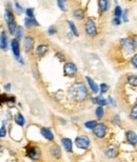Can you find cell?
I'll list each match as a JSON object with an SVG mask.
<instances>
[{
  "label": "cell",
  "instance_id": "1",
  "mask_svg": "<svg viewBox=\"0 0 137 162\" xmlns=\"http://www.w3.org/2000/svg\"><path fill=\"white\" fill-rule=\"evenodd\" d=\"M68 96L71 99L74 101L81 102L88 97V90L84 83L82 82H76L71 87L70 90H68Z\"/></svg>",
  "mask_w": 137,
  "mask_h": 162
},
{
  "label": "cell",
  "instance_id": "2",
  "mask_svg": "<svg viewBox=\"0 0 137 162\" xmlns=\"http://www.w3.org/2000/svg\"><path fill=\"white\" fill-rule=\"evenodd\" d=\"M120 45H121L122 50H124V52L126 54H132L136 50L133 44V41H132L131 37L124 38V39L120 40Z\"/></svg>",
  "mask_w": 137,
  "mask_h": 162
},
{
  "label": "cell",
  "instance_id": "3",
  "mask_svg": "<svg viewBox=\"0 0 137 162\" xmlns=\"http://www.w3.org/2000/svg\"><path fill=\"white\" fill-rule=\"evenodd\" d=\"M27 156L32 160H38L41 157V151L38 146L35 145H29L27 147Z\"/></svg>",
  "mask_w": 137,
  "mask_h": 162
},
{
  "label": "cell",
  "instance_id": "4",
  "mask_svg": "<svg viewBox=\"0 0 137 162\" xmlns=\"http://www.w3.org/2000/svg\"><path fill=\"white\" fill-rule=\"evenodd\" d=\"M84 30H86V33L91 37H95L97 35V28H96V24L92 19H88L84 24Z\"/></svg>",
  "mask_w": 137,
  "mask_h": 162
},
{
  "label": "cell",
  "instance_id": "5",
  "mask_svg": "<svg viewBox=\"0 0 137 162\" xmlns=\"http://www.w3.org/2000/svg\"><path fill=\"white\" fill-rule=\"evenodd\" d=\"M107 131H108V128L105 123H97V125L93 128L94 135H95L97 138H100V139H102V138L106 137V135H107Z\"/></svg>",
  "mask_w": 137,
  "mask_h": 162
},
{
  "label": "cell",
  "instance_id": "6",
  "mask_svg": "<svg viewBox=\"0 0 137 162\" xmlns=\"http://www.w3.org/2000/svg\"><path fill=\"white\" fill-rule=\"evenodd\" d=\"M75 144H76V146L78 147V149H88L90 146V139L87 136H80V137L76 138Z\"/></svg>",
  "mask_w": 137,
  "mask_h": 162
},
{
  "label": "cell",
  "instance_id": "7",
  "mask_svg": "<svg viewBox=\"0 0 137 162\" xmlns=\"http://www.w3.org/2000/svg\"><path fill=\"white\" fill-rule=\"evenodd\" d=\"M63 72L68 77H75L77 74V68L73 62H67L63 66Z\"/></svg>",
  "mask_w": 137,
  "mask_h": 162
},
{
  "label": "cell",
  "instance_id": "8",
  "mask_svg": "<svg viewBox=\"0 0 137 162\" xmlns=\"http://www.w3.org/2000/svg\"><path fill=\"white\" fill-rule=\"evenodd\" d=\"M105 153H106V156H107L109 159L116 158L118 155V149L115 144H110V145H108V147L106 149Z\"/></svg>",
  "mask_w": 137,
  "mask_h": 162
},
{
  "label": "cell",
  "instance_id": "9",
  "mask_svg": "<svg viewBox=\"0 0 137 162\" xmlns=\"http://www.w3.org/2000/svg\"><path fill=\"white\" fill-rule=\"evenodd\" d=\"M126 138H127L128 142H129L132 146L137 145V135L135 134V132H133V131H128L126 133Z\"/></svg>",
  "mask_w": 137,
  "mask_h": 162
},
{
  "label": "cell",
  "instance_id": "10",
  "mask_svg": "<svg viewBox=\"0 0 137 162\" xmlns=\"http://www.w3.org/2000/svg\"><path fill=\"white\" fill-rule=\"evenodd\" d=\"M34 44H35V40L33 37L28 36L24 39V42H23V46H24V50L27 52H31L33 49H34Z\"/></svg>",
  "mask_w": 137,
  "mask_h": 162
},
{
  "label": "cell",
  "instance_id": "11",
  "mask_svg": "<svg viewBox=\"0 0 137 162\" xmlns=\"http://www.w3.org/2000/svg\"><path fill=\"white\" fill-rule=\"evenodd\" d=\"M11 46H12V51H13V53H14V56L17 59H19L20 58V47H19V42H18V40L17 39L12 40Z\"/></svg>",
  "mask_w": 137,
  "mask_h": 162
},
{
  "label": "cell",
  "instance_id": "12",
  "mask_svg": "<svg viewBox=\"0 0 137 162\" xmlns=\"http://www.w3.org/2000/svg\"><path fill=\"white\" fill-rule=\"evenodd\" d=\"M61 143H62L65 149L68 153H72L73 152V142L70 138H62L61 139Z\"/></svg>",
  "mask_w": 137,
  "mask_h": 162
},
{
  "label": "cell",
  "instance_id": "13",
  "mask_svg": "<svg viewBox=\"0 0 137 162\" xmlns=\"http://www.w3.org/2000/svg\"><path fill=\"white\" fill-rule=\"evenodd\" d=\"M49 51V46L46 44H40L38 46L36 47V51H35V54H36V56L38 57H42L44 56L46 53H48Z\"/></svg>",
  "mask_w": 137,
  "mask_h": 162
},
{
  "label": "cell",
  "instance_id": "14",
  "mask_svg": "<svg viewBox=\"0 0 137 162\" xmlns=\"http://www.w3.org/2000/svg\"><path fill=\"white\" fill-rule=\"evenodd\" d=\"M98 8L101 14L108 12L109 8H110V2H109V0H98Z\"/></svg>",
  "mask_w": 137,
  "mask_h": 162
},
{
  "label": "cell",
  "instance_id": "15",
  "mask_svg": "<svg viewBox=\"0 0 137 162\" xmlns=\"http://www.w3.org/2000/svg\"><path fill=\"white\" fill-rule=\"evenodd\" d=\"M86 79L87 81H88V83H89V87H90V90H92V92L94 93V94H97V93L99 92V87L97 84H96V82L94 81L93 79H92L91 77H89V76H87L86 77Z\"/></svg>",
  "mask_w": 137,
  "mask_h": 162
},
{
  "label": "cell",
  "instance_id": "16",
  "mask_svg": "<svg viewBox=\"0 0 137 162\" xmlns=\"http://www.w3.org/2000/svg\"><path fill=\"white\" fill-rule=\"evenodd\" d=\"M41 135L43 136L46 140H49V141H53L54 140L53 133H52V131L48 127H42L41 128Z\"/></svg>",
  "mask_w": 137,
  "mask_h": 162
},
{
  "label": "cell",
  "instance_id": "17",
  "mask_svg": "<svg viewBox=\"0 0 137 162\" xmlns=\"http://www.w3.org/2000/svg\"><path fill=\"white\" fill-rule=\"evenodd\" d=\"M92 101H93V103H96L100 106H106L109 104L108 100L102 98V97H92Z\"/></svg>",
  "mask_w": 137,
  "mask_h": 162
},
{
  "label": "cell",
  "instance_id": "18",
  "mask_svg": "<svg viewBox=\"0 0 137 162\" xmlns=\"http://www.w3.org/2000/svg\"><path fill=\"white\" fill-rule=\"evenodd\" d=\"M51 154L53 157H55L56 159H59L61 157V149L60 147L58 146V145H53V146L51 147Z\"/></svg>",
  "mask_w": 137,
  "mask_h": 162
},
{
  "label": "cell",
  "instance_id": "19",
  "mask_svg": "<svg viewBox=\"0 0 137 162\" xmlns=\"http://www.w3.org/2000/svg\"><path fill=\"white\" fill-rule=\"evenodd\" d=\"M0 47L2 50H6L8 47V37H6V32L1 33V36H0Z\"/></svg>",
  "mask_w": 137,
  "mask_h": 162
},
{
  "label": "cell",
  "instance_id": "20",
  "mask_svg": "<svg viewBox=\"0 0 137 162\" xmlns=\"http://www.w3.org/2000/svg\"><path fill=\"white\" fill-rule=\"evenodd\" d=\"M24 22H25V27H27L28 28H31L32 27H36V25H39V23L37 22V21L35 20L34 18L27 17V18H25V20H24Z\"/></svg>",
  "mask_w": 137,
  "mask_h": 162
},
{
  "label": "cell",
  "instance_id": "21",
  "mask_svg": "<svg viewBox=\"0 0 137 162\" xmlns=\"http://www.w3.org/2000/svg\"><path fill=\"white\" fill-rule=\"evenodd\" d=\"M127 81L131 87H137V75H129L127 78Z\"/></svg>",
  "mask_w": 137,
  "mask_h": 162
},
{
  "label": "cell",
  "instance_id": "22",
  "mask_svg": "<svg viewBox=\"0 0 137 162\" xmlns=\"http://www.w3.org/2000/svg\"><path fill=\"white\" fill-rule=\"evenodd\" d=\"M15 122L17 123L18 125L23 126V125H24V123H25V119H24V117H23L22 115H21V114H16Z\"/></svg>",
  "mask_w": 137,
  "mask_h": 162
},
{
  "label": "cell",
  "instance_id": "23",
  "mask_svg": "<svg viewBox=\"0 0 137 162\" xmlns=\"http://www.w3.org/2000/svg\"><path fill=\"white\" fill-rule=\"evenodd\" d=\"M68 27H70V30H71V32L73 33V35H74V36H76V37H78L79 33H78V31H77V28H76V25L74 24V22H72V21L68 20Z\"/></svg>",
  "mask_w": 137,
  "mask_h": 162
},
{
  "label": "cell",
  "instance_id": "24",
  "mask_svg": "<svg viewBox=\"0 0 137 162\" xmlns=\"http://www.w3.org/2000/svg\"><path fill=\"white\" fill-rule=\"evenodd\" d=\"M73 15H74V17L77 19V20H82V19L84 18V13L82 9H75L74 13H73Z\"/></svg>",
  "mask_w": 137,
  "mask_h": 162
},
{
  "label": "cell",
  "instance_id": "25",
  "mask_svg": "<svg viewBox=\"0 0 137 162\" xmlns=\"http://www.w3.org/2000/svg\"><path fill=\"white\" fill-rule=\"evenodd\" d=\"M130 118L132 120H137V103L132 106L131 111H130Z\"/></svg>",
  "mask_w": 137,
  "mask_h": 162
},
{
  "label": "cell",
  "instance_id": "26",
  "mask_svg": "<svg viewBox=\"0 0 137 162\" xmlns=\"http://www.w3.org/2000/svg\"><path fill=\"white\" fill-rule=\"evenodd\" d=\"M95 114H96V117H97L98 120H100V119H102V117H103V114H105V112H103V106L98 105L97 108H96Z\"/></svg>",
  "mask_w": 137,
  "mask_h": 162
},
{
  "label": "cell",
  "instance_id": "27",
  "mask_svg": "<svg viewBox=\"0 0 137 162\" xmlns=\"http://www.w3.org/2000/svg\"><path fill=\"white\" fill-rule=\"evenodd\" d=\"M8 25H9V30H10V33H11V34H14V35H15V32H16V30H17V28H18L15 21H11V22H9Z\"/></svg>",
  "mask_w": 137,
  "mask_h": 162
},
{
  "label": "cell",
  "instance_id": "28",
  "mask_svg": "<svg viewBox=\"0 0 137 162\" xmlns=\"http://www.w3.org/2000/svg\"><path fill=\"white\" fill-rule=\"evenodd\" d=\"M96 125H97V121H95V120H90L84 123V126H86L87 128H89V130H93Z\"/></svg>",
  "mask_w": 137,
  "mask_h": 162
},
{
  "label": "cell",
  "instance_id": "29",
  "mask_svg": "<svg viewBox=\"0 0 137 162\" xmlns=\"http://www.w3.org/2000/svg\"><path fill=\"white\" fill-rule=\"evenodd\" d=\"M122 13H124V11H122V9L120 8L119 6H115V9H114V17L120 18L122 16Z\"/></svg>",
  "mask_w": 137,
  "mask_h": 162
},
{
  "label": "cell",
  "instance_id": "30",
  "mask_svg": "<svg viewBox=\"0 0 137 162\" xmlns=\"http://www.w3.org/2000/svg\"><path fill=\"white\" fill-rule=\"evenodd\" d=\"M6 20L8 21V23L11 22V21H14V16L12 14V11L9 9H6Z\"/></svg>",
  "mask_w": 137,
  "mask_h": 162
},
{
  "label": "cell",
  "instance_id": "31",
  "mask_svg": "<svg viewBox=\"0 0 137 162\" xmlns=\"http://www.w3.org/2000/svg\"><path fill=\"white\" fill-rule=\"evenodd\" d=\"M22 34H23V31H22V28L21 27H18L17 30H16L15 32V36H16V39H21L22 38Z\"/></svg>",
  "mask_w": 137,
  "mask_h": 162
},
{
  "label": "cell",
  "instance_id": "32",
  "mask_svg": "<svg viewBox=\"0 0 137 162\" xmlns=\"http://www.w3.org/2000/svg\"><path fill=\"white\" fill-rule=\"evenodd\" d=\"M99 90H100L99 92H100L101 94H106L109 90V85L106 84V83H101L100 87H99Z\"/></svg>",
  "mask_w": 137,
  "mask_h": 162
},
{
  "label": "cell",
  "instance_id": "33",
  "mask_svg": "<svg viewBox=\"0 0 137 162\" xmlns=\"http://www.w3.org/2000/svg\"><path fill=\"white\" fill-rule=\"evenodd\" d=\"M57 4L59 9L62 12H65V0H57Z\"/></svg>",
  "mask_w": 137,
  "mask_h": 162
},
{
  "label": "cell",
  "instance_id": "34",
  "mask_svg": "<svg viewBox=\"0 0 137 162\" xmlns=\"http://www.w3.org/2000/svg\"><path fill=\"white\" fill-rule=\"evenodd\" d=\"M25 14L29 18H34V9H27L25 11Z\"/></svg>",
  "mask_w": 137,
  "mask_h": 162
},
{
  "label": "cell",
  "instance_id": "35",
  "mask_svg": "<svg viewBox=\"0 0 137 162\" xmlns=\"http://www.w3.org/2000/svg\"><path fill=\"white\" fill-rule=\"evenodd\" d=\"M131 64H132V66H133V68H137V54H135L131 58Z\"/></svg>",
  "mask_w": 137,
  "mask_h": 162
},
{
  "label": "cell",
  "instance_id": "36",
  "mask_svg": "<svg viewBox=\"0 0 137 162\" xmlns=\"http://www.w3.org/2000/svg\"><path fill=\"white\" fill-rule=\"evenodd\" d=\"M6 103L9 104V108H13L14 104H15V97H9Z\"/></svg>",
  "mask_w": 137,
  "mask_h": 162
},
{
  "label": "cell",
  "instance_id": "37",
  "mask_svg": "<svg viewBox=\"0 0 137 162\" xmlns=\"http://www.w3.org/2000/svg\"><path fill=\"white\" fill-rule=\"evenodd\" d=\"M128 12H129L128 9H124V13H122V16H121L122 20H124V22H126V23L128 22V21H129V18H128Z\"/></svg>",
  "mask_w": 137,
  "mask_h": 162
},
{
  "label": "cell",
  "instance_id": "38",
  "mask_svg": "<svg viewBox=\"0 0 137 162\" xmlns=\"http://www.w3.org/2000/svg\"><path fill=\"white\" fill-rule=\"evenodd\" d=\"M6 135V126H4V124H3L2 125V127L0 128V138H3Z\"/></svg>",
  "mask_w": 137,
  "mask_h": 162
},
{
  "label": "cell",
  "instance_id": "39",
  "mask_svg": "<svg viewBox=\"0 0 137 162\" xmlns=\"http://www.w3.org/2000/svg\"><path fill=\"white\" fill-rule=\"evenodd\" d=\"M48 34L49 35H54V34H56V28L55 27H50L49 28V30H48Z\"/></svg>",
  "mask_w": 137,
  "mask_h": 162
},
{
  "label": "cell",
  "instance_id": "40",
  "mask_svg": "<svg viewBox=\"0 0 137 162\" xmlns=\"http://www.w3.org/2000/svg\"><path fill=\"white\" fill-rule=\"evenodd\" d=\"M112 22L114 25H120L121 24V20H120V18H117V17H114Z\"/></svg>",
  "mask_w": 137,
  "mask_h": 162
},
{
  "label": "cell",
  "instance_id": "41",
  "mask_svg": "<svg viewBox=\"0 0 137 162\" xmlns=\"http://www.w3.org/2000/svg\"><path fill=\"white\" fill-rule=\"evenodd\" d=\"M8 99H9V97L6 96V95H0V104H1L2 102H8Z\"/></svg>",
  "mask_w": 137,
  "mask_h": 162
},
{
  "label": "cell",
  "instance_id": "42",
  "mask_svg": "<svg viewBox=\"0 0 137 162\" xmlns=\"http://www.w3.org/2000/svg\"><path fill=\"white\" fill-rule=\"evenodd\" d=\"M108 102L111 104V105H113V106H116V101H114V99H113V97H111V96H109L108 97Z\"/></svg>",
  "mask_w": 137,
  "mask_h": 162
},
{
  "label": "cell",
  "instance_id": "43",
  "mask_svg": "<svg viewBox=\"0 0 137 162\" xmlns=\"http://www.w3.org/2000/svg\"><path fill=\"white\" fill-rule=\"evenodd\" d=\"M132 41H133V44L134 46H135V49L137 50V35H133V36L131 37Z\"/></svg>",
  "mask_w": 137,
  "mask_h": 162
},
{
  "label": "cell",
  "instance_id": "44",
  "mask_svg": "<svg viewBox=\"0 0 137 162\" xmlns=\"http://www.w3.org/2000/svg\"><path fill=\"white\" fill-rule=\"evenodd\" d=\"M15 8H16V9L18 11V13H22L23 9H22V6H21L19 3H15Z\"/></svg>",
  "mask_w": 137,
  "mask_h": 162
},
{
  "label": "cell",
  "instance_id": "45",
  "mask_svg": "<svg viewBox=\"0 0 137 162\" xmlns=\"http://www.w3.org/2000/svg\"><path fill=\"white\" fill-rule=\"evenodd\" d=\"M6 87V90H11V84H10V83H6V87Z\"/></svg>",
  "mask_w": 137,
  "mask_h": 162
},
{
  "label": "cell",
  "instance_id": "46",
  "mask_svg": "<svg viewBox=\"0 0 137 162\" xmlns=\"http://www.w3.org/2000/svg\"></svg>",
  "mask_w": 137,
  "mask_h": 162
}]
</instances>
